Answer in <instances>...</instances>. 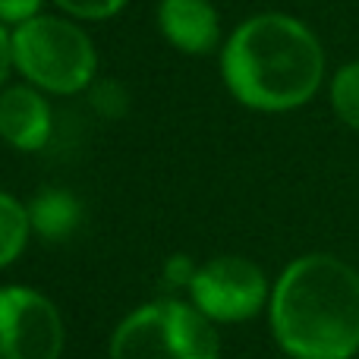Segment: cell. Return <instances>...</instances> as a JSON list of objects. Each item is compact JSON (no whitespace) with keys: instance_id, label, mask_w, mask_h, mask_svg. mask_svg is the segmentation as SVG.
<instances>
[{"instance_id":"obj_1","label":"cell","mask_w":359,"mask_h":359,"mask_svg":"<svg viewBox=\"0 0 359 359\" xmlns=\"http://www.w3.org/2000/svg\"><path fill=\"white\" fill-rule=\"evenodd\" d=\"M271 331L293 359H353L359 274L325 252L290 262L271 290Z\"/></svg>"},{"instance_id":"obj_2","label":"cell","mask_w":359,"mask_h":359,"mask_svg":"<svg viewBox=\"0 0 359 359\" xmlns=\"http://www.w3.org/2000/svg\"><path fill=\"white\" fill-rule=\"evenodd\" d=\"M224 82L252 111H293L318 92L325 54L299 19L262 13L233 29L221 54Z\"/></svg>"},{"instance_id":"obj_3","label":"cell","mask_w":359,"mask_h":359,"mask_svg":"<svg viewBox=\"0 0 359 359\" xmlns=\"http://www.w3.org/2000/svg\"><path fill=\"white\" fill-rule=\"evenodd\" d=\"M13 67L29 86L50 95H76L95 82L98 54L76 22L60 16H32L13 29Z\"/></svg>"},{"instance_id":"obj_4","label":"cell","mask_w":359,"mask_h":359,"mask_svg":"<svg viewBox=\"0 0 359 359\" xmlns=\"http://www.w3.org/2000/svg\"><path fill=\"white\" fill-rule=\"evenodd\" d=\"M217 353L215 322L180 299L130 312L111 337V359H217Z\"/></svg>"},{"instance_id":"obj_5","label":"cell","mask_w":359,"mask_h":359,"mask_svg":"<svg viewBox=\"0 0 359 359\" xmlns=\"http://www.w3.org/2000/svg\"><path fill=\"white\" fill-rule=\"evenodd\" d=\"M189 297L208 322H246L265 306L268 280L255 262L243 255H217L196 268Z\"/></svg>"},{"instance_id":"obj_6","label":"cell","mask_w":359,"mask_h":359,"mask_svg":"<svg viewBox=\"0 0 359 359\" xmlns=\"http://www.w3.org/2000/svg\"><path fill=\"white\" fill-rule=\"evenodd\" d=\"M63 322L57 306L29 287L0 290V359H60Z\"/></svg>"},{"instance_id":"obj_7","label":"cell","mask_w":359,"mask_h":359,"mask_svg":"<svg viewBox=\"0 0 359 359\" xmlns=\"http://www.w3.org/2000/svg\"><path fill=\"white\" fill-rule=\"evenodd\" d=\"M54 114L35 86H10L0 92V139L19 151H38L50 139Z\"/></svg>"},{"instance_id":"obj_8","label":"cell","mask_w":359,"mask_h":359,"mask_svg":"<svg viewBox=\"0 0 359 359\" xmlns=\"http://www.w3.org/2000/svg\"><path fill=\"white\" fill-rule=\"evenodd\" d=\"M158 25L164 38L186 54H208L221 38V19L211 0H161Z\"/></svg>"},{"instance_id":"obj_9","label":"cell","mask_w":359,"mask_h":359,"mask_svg":"<svg viewBox=\"0 0 359 359\" xmlns=\"http://www.w3.org/2000/svg\"><path fill=\"white\" fill-rule=\"evenodd\" d=\"M29 221L44 240H67L82 224V205L67 189H41L29 202Z\"/></svg>"},{"instance_id":"obj_10","label":"cell","mask_w":359,"mask_h":359,"mask_svg":"<svg viewBox=\"0 0 359 359\" xmlns=\"http://www.w3.org/2000/svg\"><path fill=\"white\" fill-rule=\"evenodd\" d=\"M32 233L29 208L19 205L10 192H0V268L13 265L22 255Z\"/></svg>"},{"instance_id":"obj_11","label":"cell","mask_w":359,"mask_h":359,"mask_svg":"<svg viewBox=\"0 0 359 359\" xmlns=\"http://www.w3.org/2000/svg\"><path fill=\"white\" fill-rule=\"evenodd\" d=\"M331 107L350 130H359V60L337 69L331 82Z\"/></svg>"},{"instance_id":"obj_12","label":"cell","mask_w":359,"mask_h":359,"mask_svg":"<svg viewBox=\"0 0 359 359\" xmlns=\"http://www.w3.org/2000/svg\"><path fill=\"white\" fill-rule=\"evenodd\" d=\"M60 10L76 19H107L126 6V0H54Z\"/></svg>"},{"instance_id":"obj_13","label":"cell","mask_w":359,"mask_h":359,"mask_svg":"<svg viewBox=\"0 0 359 359\" xmlns=\"http://www.w3.org/2000/svg\"><path fill=\"white\" fill-rule=\"evenodd\" d=\"M92 104L98 107L104 117H120V114H126L130 98H126V92L117 86V82H98L92 92Z\"/></svg>"},{"instance_id":"obj_14","label":"cell","mask_w":359,"mask_h":359,"mask_svg":"<svg viewBox=\"0 0 359 359\" xmlns=\"http://www.w3.org/2000/svg\"><path fill=\"white\" fill-rule=\"evenodd\" d=\"M41 0H0V22L6 25H22L32 16H38Z\"/></svg>"},{"instance_id":"obj_15","label":"cell","mask_w":359,"mask_h":359,"mask_svg":"<svg viewBox=\"0 0 359 359\" xmlns=\"http://www.w3.org/2000/svg\"><path fill=\"white\" fill-rule=\"evenodd\" d=\"M196 278V265L186 255H170V262L164 265V284L168 287H189Z\"/></svg>"},{"instance_id":"obj_16","label":"cell","mask_w":359,"mask_h":359,"mask_svg":"<svg viewBox=\"0 0 359 359\" xmlns=\"http://www.w3.org/2000/svg\"><path fill=\"white\" fill-rule=\"evenodd\" d=\"M10 69H13V32H6L4 22H0V88L10 79Z\"/></svg>"}]
</instances>
